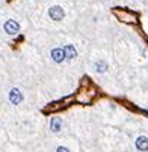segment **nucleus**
<instances>
[{
  "label": "nucleus",
  "mask_w": 148,
  "mask_h": 152,
  "mask_svg": "<svg viewBox=\"0 0 148 152\" xmlns=\"http://www.w3.org/2000/svg\"><path fill=\"white\" fill-rule=\"evenodd\" d=\"M114 14L118 17L121 21H124V23H136V21H137V15H136V14H132V12H128V11L114 9Z\"/></svg>",
  "instance_id": "1"
},
{
  "label": "nucleus",
  "mask_w": 148,
  "mask_h": 152,
  "mask_svg": "<svg viewBox=\"0 0 148 152\" xmlns=\"http://www.w3.org/2000/svg\"><path fill=\"white\" fill-rule=\"evenodd\" d=\"M50 17H51V20H55V21H59V20H62L64 18V11H62V8H59V6H55V8H51V9L48 11Z\"/></svg>",
  "instance_id": "2"
},
{
  "label": "nucleus",
  "mask_w": 148,
  "mask_h": 152,
  "mask_svg": "<svg viewBox=\"0 0 148 152\" xmlns=\"http://www.w3.org/2000/svg\"><path fill=\"white\" fill-rule=\"evenodd\" d=\"M5 30L9 33V35H15L17 32L20 30V26H18V23H15V21L9 20V21L5 24Z\"/></svg>",
  "instance_id": "3"
},
{
  "label": "nucleus",
  "mask_w": 148,
  "mask_h": 152,
  "mask_svg": "<svg viewBox=\"0 0 148 152\" xmlns=\"http://www.w3.org/2000/svg\"><path fill=\"white\" fill-rule=\"evenodd\" d=\"M51 56H53V60H55V62L60 63V62L65 59V50H62V48H56V50L51 51Z\"/></svg>",
  "instance_id": "4"
},
{
  "label": "nucleus",
  "mask_w": 148,
  "mask_h": 152,
  "mask_svg": "<svg viewBox=\"0 0 148 152\" xmlns=\"http://www.w3.org/2000/svg\"><path fill=\"white\" fill-rule=\"evenodd\" d=\"M9 100H11V102H14V104H20V102H21L23 96H21V93H20L18 89H12L11 93H9Z\"/></svg>",
  "instance_id": "5"
},
{
  "label": "nucleus",
  "mask_w": 148,
  "mask_h": 152,
  "mask_svg": "<svg viewBox=\"0 0 148 152\" xmlns=\"http://www.w3.org/2000/svg\"><path fill=\"white\" fill-rule=\"evenodd\" d=\"M136 148L139 151H148V137H137L136 140Z\"/></svg>",
  "instance_id": "6"
},
{
  "label": "nucleus",
  "mask_w": 148,
  "mask_h": 152,
  "mask_svg": "<svg viewBox=\"0 0 148 152\" xmlns=\"http://www.w3.org/2000/svg\"><path fill=\"white\" fill-rule=\"evenodd\" d=\"M60 127H62V122H60V119H58V118L51 119V130H53L55 132H58L60 130Z\"/></svg>",
  "instance_id": "7"
},
{
  "label": "nucleus",
  "mask_w": 148,
  "mask_h": 152,
  "mask_svg": "<svg viewBox=\"0 0 148 152\" xmlns=\"http://www.w3.org/2000/svg\"><path fill=\"white\" fill-rule=\"evenodd\" d=\"M64 50H65V54H67V57H69V59L76 57V54H77V51H76V50H74V47H71V45H67Z\"/></svg>",
  "instance_id": "8"
},
{
  "label": "nucleus",
  "mask_w": 148,
  "mask_h": 152,
  "mask_svg": "<svg viewBox=\"0 0 148 152\" xmlns=\"http://www.w3.org/2000/svg\"><path fill=\"white\" fill-rule=\"evenodd\" d=\"M95 66H97V71H100V73H104V71H106V68H107V65L104 63V62H97V63H95Z\"/></svg>",
  "instance_id": "9"
},
{
  "label": "nucleus",
  "mask_w": 148,
  "mask_h": 152,
  "mask_svg": "<svg viewBox=\"0 0 148 152\" xmlns=\"http://www.w3.org/2000/svg\"><path fill=\"white\" fill-rule=\"evenodd\" d=\"M58 152H68L67 148H58Z\"/></svg>",
  "instance_id": "10"
}]
</instances>
